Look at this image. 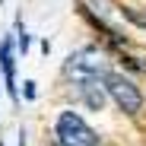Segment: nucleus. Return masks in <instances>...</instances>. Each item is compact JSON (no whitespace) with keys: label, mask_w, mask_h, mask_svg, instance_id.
<instances>
[{"label":"nucleus","mask_w":146,"mask_h":146,"mask_svg":"<svg viewBox=\"0 0 146 146\" xmlns=\"http://www.w3.org/2000/svg\"><path fill=\"white\" fill-rule=\"evenodd\" d=\"M26 99H35V83H32V80L26 83Z\"/></svg>","instance_id":"nucleus-8"},{"label":"nucleus","mask_w":146,"mask_h":146,"mask_svg":"<svg viewBox=\"0 0 146 146\" xmlns=\"http://www.w3.org/2000/svg\"><path fill=\"white\" fill-rule=\"evenodd\" d=\"M121 16H124L127 22H133L137 29H146V13H143V10H137V7H124V10H121Z\"/></svg>","instance_id":"nucleus-6"},{"label":"nucleus","mask_w":146,"mask_h":146,"mask_svg":"<svg viewBox=\"0 0 146 146\" xmlns=\"http://www.w3.org/2000/svg\"><path fill=\"white\" fill-rule=\"evenodd\" d=\"M80 95H83V102H86L89 111H102L105 102H108V92H105V83H102V80L83 83V86H80Z\"/></svg>","instance_id":"nucleus-5"},{"label":"nucleus","mask_w":146,"mask_h":146,"mask_svg":"<svg viewBox=\"0 0 146 146\" xmlns=\"http://www.w3.org/2000/svg\"><path fill=\"white\" fill-rule=\"evenodd\" d=\"M0 70H3V83L13 95V102H19V92H16V44L13 38L0 41Z\"/></svg>","instance_id":"nucleus-4"},{"label":"nucleus","mask_w":146,"mask_h":146,"mask_svg":"<svg viewBox=\"0 0 146 146\" xmlns=\"http://www.w3.org/2000/svg\"><path fill=\"white\" fill-rule=\"evenodd\" d=\"M19 146H26V133H22V130H19Z\"/></svg>","instance_id":"nucleus-9"},{"label":"nucleus","mask_w":146,"mask_h":146,"mask_svg":"<svg viewBox=\"0 0 146 146\" xmlns=\"http://www.w3.org/2000/svg\"><path fill=\"white\" fill-rule=\"evenodd\" d=\"M89 3V10H99V16H108L114 7H111V0H86Z\"/></svg>","instance_id":"nucleus-7"},{"label":"nucleus","mask_w":146,"mask_h":146,"mask_svg":"<svg viewBox=\"0 0 146 146\" xmlns=\"http://www.w3.org/2000/svg\"><path fill=\"white\" fill-rule=\"evenodd\" d=\"M102 83H105L108 99L124 111V114H137V111L143 108V95H140V89H137L127 76H121V73H105Z\"/></svg>","instance_id":"nucleus-3"},{"label":"nucleus","mask_w":146,"mask_h":146,"mask_svg":"<svg viewBox=\"0 0 146 146\" xmlns=\"http://www.w3.org/2000/svg\"><path fill=\"white\" fill-rule=\"evenodd\" d=\"M54 133H57L60 146H99L95 130L86 124L76 111H60L57 114V124H54Z\"/></svg>","instance_id":"nucleus-2"},{"label":"nucleus","mask_w":146,"mask_h":146,"mask_svg":"<svg viewBox=\"0 0 146 146\" xmlns=\"http://www.w3.org/2000/svg\"><path fill=\"white\" fill-rule=\"evenodd\" d=\"M0 146H3V143H0Z\"/></svg>","instance_id":"nucleus-10"},{"label":"nucleus","mask_w":146,"mask_h":146,"mask_svg":"<svg viewBox=\"0 0 146 146\" xmlns=\"http://www.w3.org/2000/svg\"><path fill=\"white\" fill-rule=\"evenodd\" d=\"M64 73H67V80H73L76 86L89 83V80H102L105 76V57L102 51H95V48H80V51H73L64 64Z\"/></svg>","instance_id":"nucleus-1"}]
</instances>
